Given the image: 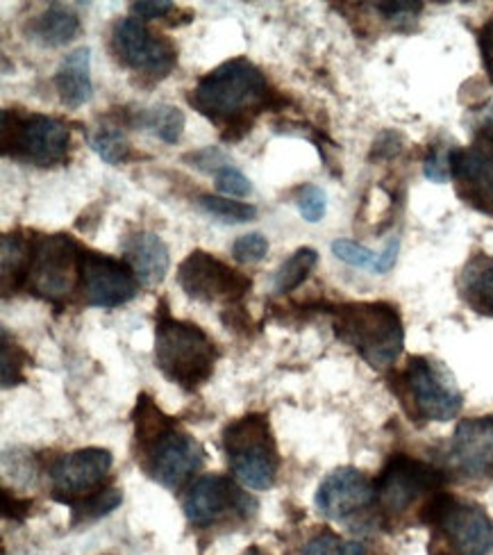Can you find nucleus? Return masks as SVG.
I'll use <instances>...</instances> for the list:
<instances>
[{
	"label": "nucleus",
	"mask_w": 493,
	"mask_h": 555,
	"mask_svg": "<svg viewBox=\"0 0 493 555\" xmlns=\"http://www.w3.org/2000/svg\"><path fill=\"white\" fill-rule=\"evenodd\" d=\"M401 144H403L401 134L385 132L382 137H378V142H375L373 155H378V157H393L398 151H401Z\"/></svg>",
	"instance_id": "41"
},
{
	"label": "nucleus",
	"mask_w": 493,
	"mask_h": 555,
	"mask_svg": "<svg viewBox=\"0 0 493 555\" xmlns=\"http://www.w3.org/2000/svg\"><path fill=\"white\" fill-rule=\"evenodd\" d=\"M132 10L141 18H161L169 16L176 10V5L169 3V0H141V3H132Z\"/></svg>",
	"instance_id": "39"
},
{
	"label": "nucleus",
	"mask_w": 493,
	"mask_h": 555,
	"mask_svg": "<svg viewBox=\"0 0 493 555\" xmlns=\"http://www.w3.org/2000/svg\"><path fill=\"white\" fill-rule=\"evenodd\" d=\"M87 142L107 165H126V162L132 159V146L128 137L116 124H105L96 130H89Z\"/></svg>",
	"instance_id": "27"
},
{
	"label": "nucleus",
	"mask_w": 493,
	"mask_h": 555,
	"mask_svg": "<svg viewBox=\"0 0 493 555\" xmlns=\"http://www.w3.org/2000/svg\"><path fill=\"white\" fill-rule=\"evenodd\" d=\"M480 53H482L486 76L493 82V18L484 23V28L480 33Z\"/></svg>",
	"instance_id": "40"
},
{
	"label": "nucleus",
	"mask_w": 493,
	"mask_h": 555,
	"mask_svg": "<svg viewBox=\"0 0 493 555\" xmlns=\"http://www.w3.org/2000/svg\"><path fill=\"white\" fill-rule=\"evenodd\" d=\"M80 287L89 306L116 308L137 296L139 281L126 260L82 248Z\"/></svg>",
	"instance_id": "14"
},
{
	"label": "nucleus",
	"mask_w": 493,
	"mask_h": 555,
	"mask_svg": "<svg viewBox=\"0 0 493 555\" xmlns=\"http://www.w3.org/2000/svg\"><path fill=\"white\" fill-rule=\"evenodd\" d=\"M124 260L134 271L137 281L146 287L159 285L169 273L171 256L169 246L164 240L148 230H139V233H130L124 240Z\"/></svg>",
	"instance_id": "19"
},
{
	"label": "nucleus",
	"mask_w": 493,
	"mask_h": 555,
	"mask_svg": "<svg viewBox=\"0 0 493 555\" xmlns=\"http://www.w3.org/2000/svg\"><path fill=\"white\" fill-rule=\"evenodd\" d=\"M316 264H319V253L314 248L310 246L298 248L289 260L282 262V267L273 275V292L277 296H285L298 289L304 281H308Z\"/></svg>",
	"instance_id": "26"
},
{
	"label": "nucleus",
	"mask_w": 493,
	"mask_h": 555,
	"mask_svg": "<svg viewBox=\"0 0 493 555\" xmlns=\"http://www.w3.org/2000/svg\"><path fill=\"white\" fill-rule=\"evenodd\" d=\"M132 424H134V444L139 451L153 444L155 439L167 433L169 428L178 426L173 416L164 414L148 395H139L137 408L132 414Z\"/></svg>",
	"instance_id": "24"
},
{
	"label": "nucleus",
	"mask_w": 493,
	"mask_h": 555,
	"mask_svg": "<svg viewBox=\"0 0 493 555\" xmlns=\"http://www.w3.org/2000/svg\"><path fill=\"white\" fill-rule=\"evenodd\" d=\"M3 137H0V153L28 165L53 169L66 162L70 132L64 121L46 114H18L3 112Z\"/></svg>",
	"instance_id": "5"
},
{
	"label": "nucleus",
	"mask_w": 493,
	"mask_h": 555,
	"mask_svg": "<svg viewBox=\"0 0 493 555\" xmlns=\"http://www.w3.org/2000/svg\"><path fill=\"white\" fill-rule=\"evenodd\" d=\"M184 515L194 526L207 528L217 524L228 513L234 517L248 519L255 513V501L239 488L237 482H232L225 476H203L198 478L190 492H186L184 501Z\"/></svg>",
	"instance_id": "15"
},
{
	"label": "nucleus",
	"mask_w": 493,
	"mask_h": 555,
	"mask_svg": "<svg viewBox=\"0 0 493 555\" xmlns=\"http://www.w3.org/2000/svg\"><path fill=\"white\" fill-rule=\"evenodd\" d=\"M190 103L221 128L223 142H239L262 112L285 107V99L275 94L267 76L246 57L228 60L203 76Z\"/></svg>",
	"instance_id": "1"
},
{
	"label": "nucleus",
	"mask_w": 493,
	"mask_h": 555,
	"mask_svg": "<svg viewBox=\"0 0 493 555\" xmlns=\"http://www.w3.org/2000/svg\"><path fill=\"white\" fill-rule=\"evenodd\" d=\"M242 555H269L264 548H260V546H250V548H246Z\"/></svg>",
	"instance_id": "44"
},
{
	"label": "nucleus",
	"mask_w": 493,
	"mask_h": 555,
	"mask_svg": "<svg viewBox=\"0 0 493 555\" xmlns=\"http://www.w3.org/2000/svg\"><path fill=\"white\" fill-rule=\"evenodd\" d=\"M30 240L23 230L3 235V296L26 287L30 264Z\"/></svg>",
	"instance_id": "23"
},
{
	"label": "nucleus",
	"mask_w": 493,
	"mask_h": 555,
	"mask_svg": "<svg viewBox=\"0 0 493 555\" xmlns=\"http://www.w3.org/2000/svg\"><path fill=\"white\" fill-rule=\"evenodd\" d=\"M319 513L333 521L364 517L375 503V482L360 469L341 467L327 474L316 490Z\"/></svg>",
	"instance_id": "16"
},
{
	"label": "nucleus",
	"mask_w": 493,
	"mask_h": 555,
	"mask_svg": "<svg viewBox=\"0 0 493 555\" xmlns=\"http://www.w3.org/2000/svg\"><path fill=\"white\" fill-rule=\"evenodd\" d=\"M112 51L124 66L141 78L159 82L167 78L178 62V53L169 39L153 35L134 16L121 18L112 33Z\"/></svg>",
	"instance_id": "10"
},
{
	"label": "nucleus",
	"mask_w": 493,
	"mask_h": 555,
	"mask_svg": "<svg viewBox=\"0 0 493 555\" xmlns=\"http://www.w3.org/2000/svg\"><path fill=\"white\" fill-rule=\"evenodd\" d=\"M403 387L412 401L410 412L414 410L426 422H451L464 405L451 372L430 358L416 356L407 362Z\"/></svg>",
	"instance_id": "9"
},
{
	"label": "nucleus",
	"mask_w": 493,
	"mask_h": 555,
	"mask_svg": "<svg viewBox=\"0 0 493 555\" xmlns=\"http://www.w3.org/2000/svg\"><path fill=\"white\" fill-rule=\"evenodd\" d=\"M269 253V240L262 233L242 235L232 246V258L242 264L262 262Z\"/></svg>",
	"instance_id": "34"
},
{
	"label": "nucleus",
	"mask_w": 493,
	"mask_h": 555,
	"mask_svg": "<svg viewBox=\"0 0 493 555\" xmlns=\"http://www.w3.org/2000/svg\"><path fill=\"white\" fill-rule=\"evenodd\" d=\"M33 511V501L16 499L8 490H3V517L10 521H26Z\"/></svg>",
	"instance_id": "38"
},
{
	"label": "nucleus",
	"mask_w": 493,
	"mask_h": 555,
	"mask_svg": "<svg viewBox=\"0 0 493 555\" xmlns=\"http://www.w3.org/2000/svg\"><path fill=\"white\" fill-rule=\"evenodd\" d=\"M373 8H378L389 18H401V16H412L423 10L420 3H375Z\"/></svg>",
	"instance_id": "42"
},
{
	"label": "nucleus",
	"mask_w": 493,
	"mask_h": 555,
	"mask_svg": "<svg viewBox=\"0 0 493 555\" xmlns=\"http://www.w3.org/2000/svg\"><path fill=\"white\" fill-rule=\"evenodd\" d=\"M217 190L228 194V198H244L252 194V182L237 169V167H223L215 176Z\"/></svg>",
	"instance_id": "35"
},
{
	"label": "nucleus",
	"mask_w": 493,
	"mask_h": 555,
	"mask_svg": "<svg viewBox=\"0 0 493 555\" xmlns=\"http://www.w3.org/2000/svg\"><path fill=\"white\" fill-rule=\"evenodd\" d=\"M223 451L234 478L246 488H273L280 469V455L267 414L252 412L228 424L223 430Z\"/></svg>",
	"instance_id": "4"
},
{
	"label": "nucleus",
	"mask_w": 493,
	"mask_h": 555,
	"mask_svg": "<svg viewBox=\"0 0 493 555\" xmlns=\"http://www.w3.org/2000/svg\"><path fill=\"white\" fill-rule=\"evenodd\" d=\"M186 165L196 167L198 171H205V173H219L223 167H230L228 162V155L219 149H203V151H196V153H190L184 157Z\"/></svg>",
	"instance_id": "36"
},
{
	"label": "nucleus",
	"mask_w": 493,
	"mask_h": 555,
	"mask_svg": "<svg viewBox=\"0 0 493 555\" xmlns=\"http://www.w3.org/2000/svg\"><path fill=\"white\" fill-rule=\"evenodd\" d=\"M112 453L101 447L80 449L62 455L51 467V496L70 507L101 490L112 469Z\"/></svg>",
	"instance_id": "13"
},
{
	"label": "nucleus",
	"mask_w": 493,
	"mask_h": 555,
	"mask_svg": "<svg viewBox=\"0 0 493 555\" xmlns=\"http://www.w3.org/2000/svg\"><path fill=\"white\" fill-rule=\"evenodd\" d=\"M207 453L192 435L178 426L159 435L153 444L139 451V462L144 472L167 490H180L205 465Z\"/></svg>",
	"instance_id": "11"
},
{
	"label": "nucleus",
	"mask_w": 493,
	"mask_h": 555,
	"mask_svg": "<svg viewBox=\"0 0 493 555\" xmlns=\"http://www.w3.org/2000/svg\"><path fill=\"white\" fill-rule=\"evenodd\" d=\"M80 262L82 246L70 235H37L30 244L28 292L51 304L70 298L80 285Z\"/></svg>",
	"instance_id": "6"
},
{
	"label": "nucleus",
	"mask_w": 493,
	"mask_h": 555,
	"mask_svg": "<svg viewBox=\"0 0 493 555\" xmlns=\"http://www.w3.org/2000/svg\"><path fill=\"white\" fill-rule=\"evenodd\" d=\"M459 294L473 312L493 319V258L478 253L459 273Z\"/></svg>",
	"instance_id": "21"
},
{
	"label": "nucleus",
	"mask_w": 493,
	"mask_h": 555,
	"mask_svg": "<svg viewBox=\"0 0 493 555\" xmlns=\"http://www.w3.org/2000/svg\"><path fill=\"white\" fill-rule=\"evenodd\" d=\"M296 555H366V546L362 542L343 540L333 530H321L319 535L304 542Z\"/></svg>",
	"instance_id": "30"
},
{
	"label": "nucleus",
	"mask_w": 493,
	"mask_h": 555,
	"mask_svg": "<svg viewBox=\"0 0 493 555\" xmlns=\"http://www.w3.org/2000/svg\"><path fill=\"white\" fill-rule=\"evenodd\" d=\"M55 89L62 105L68 109H78L87 105L93 96L91 85V51L87 46L70 51L55 74Z\"/></svg>",
	"instance_id": "20"
},
{
	"label": "nucleus",
	"mask_w": 493,
	"mask_h": 555,
	"mask_svg": "<svg viewBox=\"0 0 493 555\" xmlns=\"http://www.w3.org/2000/svg\"><path fill=\"white\" fill-rule=\"evenodd\" d=\"M178 283L186 296L200 304H211V300L239 304L250 289L248 275L205 250H194L184 258L178 269Z\"/></svg>",
	"instance_id": "12"
},
{
	"label": "nucleus",
	"mask_w": 493,
	"mask_h": 555,
	"mask_svg": "<svg viewBox=\"0 0 493 555\" xmlns=\"http://www.w3.org/2000/svg\"><path fill=\"white\" fill-rule=\"evenodd\" d=\"M333 253L341 262H346L350 267L366 269V271L375 273V262H378V256H373L366 246H362L358 242L337 240V242H333Z\"/></svg>",
	"instance_id": "33"
},
{
	"label": "nucleus",
	"mask_w": 493,
	"mask_h": 555,
	"mask_svg": "<svg viewBox=\"0 0 493 555\" xmlns=\"http://www.w3.org/2000/svg\"><path fill=\"white\" fill-rule=\"evenodd\" d=\"M451 153L453 151H439V149L428 153L426 162H423V173H426L428 180L443 184L453 178L451 176Z\"/></svg>",
	"instance_id": "37"
},
{
	"label": "nucleus",
	"mask_w": 493,
	"mask_h": 555,
	"mask_svg": "<svg viewBox=\"0 0 493 555\" xmlns=\"http://www.w3.org/2000/svg\"><path fill=\"white\" fill-rule=\"evenodd\" d=\"M451 462L466 478H493V420L462 422L451 442Z\"/></svg>",
	"instance_id": "17"
},
{
	"label": "nucleus",
	"mask_w": 493,
	"mask_h": 555,
	"mask_svg": "<svg viewBox=\"0 0 493 555\" xmlns=\"http://www.w3.org/2000/svg\"><path fill=\"white\" fill-rule=\"evenodd\" d=\"M420 519L439 528L455 555H489L493 551V521L482 505L451 494H434Z\"/></svg>",
	"instance_id": "8"
},
{
	"label": "nucleus",
	"mask_w": 493,
	"mask_h": 555,
	"mask_svg": "<svg viewBox=\"0 0 493 555\" xmlns=\"http://www.w3.org/2000/svg\"><path fill=\"white\" fill-rule=\"evenodd\" d=\"M296 207L304 221L319 223L327 210V196L316 184H302L296 192Z\"/></svg>",
	"instance_id": "32"
},
{
	"label": "nucleus",
	"mask_w": 493,
	"mask_h": 555,
	"mask_svg": "<svg viewBox=\"0 0 493 555\" xmlns=\"http://www.w3.org/2000/svg\"><path fill=\"white\" fill-rule=\"evenodd\" d=\"M124 492L119 488H101L96 494L87 496L78 505H74V521H87V519H103L105 515L114 513L121 505Z\"/></svg>",
	"instance_id": "29"
},
{
	"label": "nucleus",
	"mask_w": 493,
	"mask_h": 555,
	"mask_svg": "<svg viewBox=\"0 0 493 555\" xmlns=\"http://www.w3.org/2000/svg\"><path fill=\"white\" fill-rule=\"evenodd\" d=\"M335 333L373 369H389L403 353L401 312L387 300H362L330 308Z\"/></svg>",
	"instance_id": "3"
},
{
	"label": "nucleus",
	"mask_w": 493,
	"mask_h": 555,
	"mask_svg": "<svg viewBox=\"0 0 493 555\" xmlns=\"http://www.w3.org/2000/svg\"><path fill=\"white\" fill-rule=\"evenodd\" d=\"M217 346L192 321L169 314L167 304H159L155 326V364L161 376L184 391H196L215 372Z\"/></svg>",
	"instance_id": "2"
},
{
	"label": "nucleus",
	"mask_w": 493,
	"mask_h": 555,
	"mask_svg": "<svg viewBox=\"0 0 493 555\" xmlns=\"http://www.w3.org/2000/svg\"><path fill=\"white\" fill-rule=\"evenodd\" d=\"M132 126L146 128L157 134L164 144H178L184 132V114L173 105H157L151 109H141L132 117Z\"/></svg>",
	"instance_id": "25"
},
{
	"label": "nucleus",
	"mask_w": 493,
	"mask_h": 555,
	"mask_svg": "<svg viewBox=\"0 0 493 555\" xmlns=\"http://www.w3.org/2000/svg\"><path fill=\"white\" fill-rule=\"evenodd\" d=\"M398 250H401V240L393 237L385 250L378 256V262H375V273H387L393 269L395 260H398Z\"/></svg>",
	"instance_id": "43"
},
{
	"label": "nucleus",
	"mask_w": 493,
	"mask_h": 555,
	"mask_svg": "<svg viewBox=\"0 0 493 555\" xmlns=\"http://www.w3.org/2000/svg\"><path fill=\"white\" fill-rule=\"evenodd\" d=\"M30 33L39 43L57 49V46H66L80 35V16L70 8L51 5L33 21Z\"/></svg>",
	"instance_id": "22"
},
{
	"label": "nucleus",
	"mask_w": 493,
	"mask_h": 555,
	"mask_svg": "<svg viewBox=\"0 0 493 555\" xmlns=\"http://www.w3.org/2000/svg\"><path fill=\"white\" fill-rule=\"evenodd\" d=\"M451 176L459 196L480 212H493V155L482 149L451 153Z\"/></svg>",
	"instance_id": "18"
},
{
	"label": "nucleus",
	"mask_w": 493,
	"mask_h": 555,
	"mask_svg": "<svg viewBox=\"0 0 493 555\" xmlns=\"http://www.w3.org/2000/svg\"><path fill=\"white\" fill-rule=\"evenodd\" d=\"M445 476L434 465L407 455H395L387 462L380 478L375 480V503H378V511L385 519H401L416 503L426 505L434 494H439Z\"/></svg>",
	"instance_id": "7"
},
{
	"label": "nucleus",
	"mask_w": 493,
	"mask_h": 555,
	"mask_svg": "<svg viewBox=\"0 0 493 555\" xmlns=\"http://www.w3.org/2000/svg\"><path fill=\"white\" fill-rule=\"evenodd\" d=\"M200 210L217 217L225 223H248L257 219V207L242 203L237 198H228V196H215V194H205L198 198Z\"/></svg>",
	"instance_id": "28"
},
{
	"label": "nucleus",
	"mask_w": 493,
	"mask_h": 555,
	"mask_svg": "<svg viewBox=\"0 0 493 555\" xmlns=\"http://www.w3.org/2000/svg\"><path fill=\"white\" fill-rule=\"evenodd\" d=\"M0 362H3V389H12L16 385H21L26 380V364H28V356L14 341H10L8 337H3V356H0Z\"/></svg>",
	"instance_id": "31"
}]
</instances>
